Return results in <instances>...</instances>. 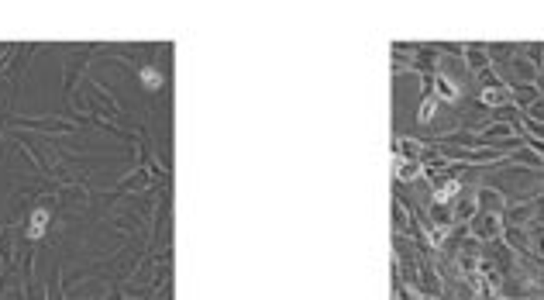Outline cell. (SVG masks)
<instances>
[{
    "label": "cell",
    "mask_w": 544,
    "mask_h": 300,
    "mask_svg": "<svg viewBox=\"0 0 544 300\" xmlns=\"http://www.w3.org/2000/svg\"><path fill=\"white\" fill-rule=\"evenodd\" d=\"M486 100H496V104H499V100H507V90H490V93H486Z\"/></svg>",
    "instance_id": "6da1fadb"
}]
</instances>
